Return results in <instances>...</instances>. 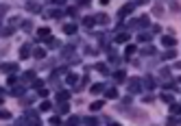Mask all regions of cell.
I'll return each mask as SVG.
<instances>
[{"mask_svg": "<svg viewBox=\"0 0 181 126\" xmlns=\"http://www.w3.org/2000/svg\"><path fill=\"white\" fill-rule=\"evenodd\" d=\"M22 31H26V33L33 31V22H31V20H24V22H22Z\"/></svg>", "mask_w": 181, "mask_h": 126, "instance_id": "cell-21", "label": "cell"}, {"mask_svg": "<svg viewBox=\"0 0 181 126\" xmlns=\"http://www.w3.org/2000/svg\"><path fill=\"white\" fill-rule=\"evenodd\" d=\"M83 122H85L87 126H98V120H96V118H92V115H87V118H85Z\"/></svg>", "mask_w": 181, "mask_h": 126, "instance_id": "cell-20", "label": "cell"}, {"mask_svg": "<svg viewBox=\"0 0 181 126\" xmlns=\"http://www.w3.org/2000/svg\"><path fill=\"white\" fill-rule=\"evenodd\" d=\"M26 118H29V126H42V120L37 118V113H35V111H29V113H26Z\"/></svg>", "mask_w": 181, "mask_h": 126, "instance_id": "cell-2", "label": "cell"}, {"mask_svg": "<svg viewBox=\"0 0 181 126\" xmlns=\"http://www.w3.org/2000/svg\"><path fill=\"white\" fill-rule=\"evenodd\" d=\"M140 83H142L144 87H146V89H153V87H155V80H153L151 76H146V78H144V80H140Z\"/></svg>", "mask_w": 181, "mask_h": 126, "instance_id": "cell-11", "label": "cell"}, {"mask_svg": "<svg viewBox=\"0 0 181 126\" xmlns=\"http://www.w3.org/2000/svg\"><path fill=\"white\" fill-rule=\"evenodd\" d=\"M22 94H24V87H15L13 92H11V96H17V98H20Z\"/></svg>", "mask_w": 181, "mask_h": 126, "instance_id": "cell-35", "label": "cell"}, {"mask_svg": "<svg viewBox=\"0 0 181 126\" xmlns=\"http://www.w3.org/2000/svg\"><path fill=\"white\" fill-rule=\"evenodd\" d=\"M103 100H96V102H92V106H89V109H92V111H98V109H103Z\"/></svg>", "mask_w": 181, "mask_h": 126, "instance_id": "cell-26", "label": "cell"}, {"mask_svg": "<svg viewBox=\"0 0 181 126\" xmlns=\"http://www.w3.org/2000/svg\"><path fill=\"white\" fill-rule=\"evenodd\" d=\"M70 98V92H66V89H63V92H57V102H66Z\"/></svg>", "mask_w": 181, "mask_h": 126, "instance_id": "cell-9", "label": "cell"}, {"mask_svg": "<svg viewBox=\"0 0 181 126\" xmlns=\"http://www.w3.org/2000/svg\"><path fill=\"white\" fill-rule=\"evenodd\" d=\"M68 111H70V106H68L66 102H61V106H59V113H61V115H66Z\"/></svg>", "mask_w": 181, "mask_h": 126, "instance_id": "cell-33", "label": "cell"}, {"mask_svg": "<svg viewBox=\"0 0 181 126\" xmlns=\"http://www.w3.org/2000/svg\"><path fill=\"white\" fill-rule=\"evenodd\" d=\"M124 76H126L124 72H122V70H118V72L114 74V80H116V83H122V80H124Z\"/></svg>", "mask_w": 181, "mask_h": 126, "instance_id": "cell-18", "label": "cell"}, {"mask_svg": "<svg viewBox=\"0 0 181 126\" xmlns=\"http://www.w3.org/2000/svg\"><path fill=\"white\" fill-rule=\"evenodd\" d=\"M0 35H2V37H9V35H13V26H2V28H0Z\"/></svg>", "mask_w": 181, "mask_h": 126, "instance_id": "cell-13", "label": "cell"}, {"mask_svg": "<svg viewBox=\"0 0 181 126\" xmlns=\"http://www.w3.org/2000/svg\"><path fill=\"white\" fill-rule=\"evenodd\" d=\"M9 118H11V113L7 109H0V120H9Z\"/></svg>", "mask_w": 181, "mask_h": 126, "instance_id": "cell-31", "label": "cell"}, {"mask_svg": "<svg viewBox=\"0 0 181 126\" xmlns=\"http://www.w3.org/2000/svg\"><path fill=\"white\" fill-rule=\"evenodd\" d=\"M170 113H173V115H179V113H181V106H179L177 102H173V104H170Z\"/></svg>", "mask_w": 181, "mask_h": 126, "instance_id": "cell-23", "label": "cell"}, {"mask_svg": "<svg viewBox=\"0 0 181 126\" xmlns=\"http://www.w3.org/2000/svg\"><path fill=\"white\" fill-rule=\"evenodd\" d=\"M138 39H140L142 44H148V41H151V35H148V33H140V37H138Z\"/></svg>", "mask_w": 181, "mask_h": 126, "instance_id": "cell-27", "label": "cell"}, {"mask_svg": "<svg viewBox=\"0 0 181 126\" xmlns=\"http://www.w3.org/2000/svg\"><path fill=\"white\" fill-rule=\"evenodd\" d=\"M168 76H170V70H168V68H164V70H161V78H164V80H166Z\"/></svg>", "mask_w": 181, "mask_h": 126, "instance_id": "cell-42", "label": "cell"}, {"mask_svg": "<svg viewBox=\"0 0 181 126\" xmlns=\"http://www.w3.org/2000/svg\"><path fill=\"white\" fill-rule=\"evenodd\" d=\"M26 9H29L31 13H39L42 11V4L39 2H26Z\"/></svg>", "mask_w": 181, "mask_h": 126, "instance_id": "cell-6", "label": "cell"}, {"mask_svg": "<svg viewBox=\"0 0 181 126\" xmlns=\"http://www.w3.org/2000/svg\"><path fill=\"white\" fill-rule=\"evenodd\" d=\"M79 122H81V120L76 118V115H72V118H70V120L66 122V126H79Z\"/></svg>", "mask_w": 181, "mask_h": 126, "instance_id": "cell-24", "label": "cell"}, {"mask_svg": "<svg viewBox=\"0 0 181 126\" xmlns=\"http://www.w3.org/2000/svg\"><path fill=\"white\" fill-rule=\"evenodd\" d=\"M50 124H52V126H59V124H61V118H59V115H52V118H50Z\"/></svg>", "mask_w": 181, "mask_h": 126, "instance_id": "cell-36", "label": "cell"}, {"mask_svg": "<svg viewBox=\"0 0 181 126\" xmlns=\"http://www.w3.org/2000/svg\"><path fill=\"white\" fill-rule=\"evenodd\" d=\"M39 111H50V102H42V106H39Z\"/></svg>", "mask_w": 181, "mask_h": 126, "instance_id": "cell-41", "label": "cell"}, {"mask_svg": "<svg viewBox=\"0 0 181 126\" xmlns=\"http://www.w3.org/2000/svg\"><path fill=\"white\" fill-rule=\"evenodd\" d=\"M15 80H17V78H15V76L11 74V76H9V78H7V83H9V85H15Z\"/></svg>", "mask_w": 181, "mask_h": 126, "instance_id": "cell-44", "label": "cell"}, {"mask_svg": "<svg viewBox=\"0 0 181 126\" xmlns=\"http://www.w3.org/2000/svg\"><path fill=\"white\" fill-rule=\"evenodd\" d=\"M103 85H92V94H98V92H103Z\"/></svg>", "mask_w": 181, "mask_h": 126, "instance_id": "cell-40", "label": "cell"}, {"mask_svg": "<svg viewBox=\"0 0 181 126\" xmlns=\"http://www.w3.org/2000/svg\"><path fill=\"white\" fill-rule=\"evenodd\" d=\"M111 126H120V124H116V122H114V124H111Z\"/></svg>", "mask_w": 181, "mask_h": 126, "instance_id": "cell-45", "label": "cell"}, {"mask_svg": "<svg viewBox=\"0 0 181 126\" xmlns=\"http://www.w3.org/2000/svg\"><path fill=\"white\" fill-rule=\"evenodd\" d=\"M46 41H48V48H59V41H57L55 37H48Z\"/></svg>", "mask_w": 181, "mask_h": 126, "instance_id": "cell-28", "label": "cell"}, {"mask_svg": "<svg viewBox=\"0 0 181 126\" xmlns=\"http://www.w3.org/2000/svg\"><path fill=\"white\" fill-rule=\"evenodd\" d=\"M37 37H39V39H48V37H50V28H48V26L37 28Z\"/></svg>", "mask_w": 181, "mask_h": 126, "instance_id": "cell-5", "label": "cell"}, {"mask_svg": "<svg viewBox=\"0 0 181 126\" xmlns=\"http://www.w3.org/2000/svg\"><path fill=\"white\" fill-rule=\"evenodd\" d=\"M105 96L109 98V100H116V98H118V92H116V87H109V89H105Z\"/></svg>", "mask_w": 181, "mask_h": 126, "instance_id": "cell-8", "label": "cell"}, {"mask_svg": "<svg viewBox=\"0 0 181 126\" xmlns=\"http://www.w3.org/2000/svg\"><path fill=\"white\" fill-rule=\"evenodd\" d=\"M63 33H66V35H74L76 33V24H66V26H63Z\"/></svg>", "mask_w": 181, "mask_h": 126, "instance_id": "cell-10", "label": "cell"}, {"mask_svg": "<svg viewBox=\"0 0 181 126\" xmlns=\"http://www.w3.org/2000/svg\"><path fill=\"white\" fill-rule=\"evenodd\" d=\"M22 80H24V83H31V80H35V72H33V70H29V72H24V76H22Z\"/></svg>", "mask_w": 181, "mask_h": 126, "instance_id": "cell-12", "label": "cell"}, {"mask_svg": "<svg viewBox=\"0 0 181 126\" xmlns=\"http://www.w3.org/2000/svg\"><path fill=\"white\" fill-rule=\"evenodd\" d=\"M29 55H31V48L29 46H22L20 48V59H29Z\"/></svg>", "mask_w": 181, "mask_h": 126, "instance_id": "cell-16", "label": "cell"}, {"mask_svg": "<svg viewBox=\"0 0 181 126\" xmlns=\"http://www.w3.org/2000/svg\"><path fill=\"white\" fill-rule=\"evenodd\" d=\"M153 52H155V48L153 46H146V48H142V55L146 57V55H153Z\"/></svg>", "mask_w": 181, "mask_h": 126, "instance_id": "cell-32", "label": "cell"}, {"mask_svg": "<svg viewBox=\"0 0 181 126\" xmlns=\"http://www.w3.org/2000/svg\"><path fill=\"white\" fill-rule=\"evenodd\" d=\"M96 70H98V72H103V74H107V65H105V63H98Z\"/></svg>", "mask_w": 181, "mask_h": 126, "instance_id": "cell-39", "label": "cell"}, {"mask_svg": "<svg viewBox=\"0 0 181 126\" xmlns=\"http://www.w3.org/2000/svg\"><path fill=\"white\" fill-rule=\"evenodd\" d=\"M133 52H135V46H133V44H131V46H126V50H124V57H126V59H129V57L133 55Z\"/></svg>", "mask_w": 181, "mask_h": 126, "instance_id": "cell-30", "label": "cell"}, {"mask_svg": "<svg viewBox=\"0 0 181 126\" xmlns=\"http://www.w3.org/2000/svg\"><path fill=\"white\" fill-rule=\"evenodd\" d=\"M94 22H101V24H109V17H107L105 13H101V15H96V17H94Z\"/></svg>", "mask_w": 181, "mask_h": 126, "instance_id": "cell-17", "label": "cell"}, {"mask_svg": "<svg viewBox=\"0 0 181 126\" xmlns=\"http://www.w3.org/2000/svg\"><path fill=\"white\" fill-rule=\"evenodd\" d=\"M140 87H142L140 78H131V80H129V92H131V94H140Z\"/></svg>", "mask_w": 181, "mask_h": 126, "instance_id": "cell-3", "label": "cell"}, {"mask_svg": "<svg viewBox=\"0 0 181 126\" xmlns=\"http://www.w3.org/2000/svg\"><path fill=\"white\" fill-rule=\"evenodd\" d=\"M124 41H129V33H120V35H116V44H124Z\"/></svg>", "mask_w": 181, "mask_h": 126, "instance_id": "cell-14", "label": "cell"}, {"mask_svg": "<svg viewBox=\"0 0 181 126\" xmlns=\"http://www.w3.org/2000/svg\"><path fill=\"white\" fill-rule=\"evenodd\" d=\"M161 44H164L166 48H175L177 46V39L173 37V35H164V37H161Z\"/></svg>", "mask_w": 181, "mask_h": 126, "instance_id": "cell-4", "label": "cell"}, {"mask_svg": "<svg viewBox=\"0 0 181 126\" xmlns=\"http://www.w3.org/2000/svg\"><path fill=\"white\" fill-rule=\"evenodd\" d=\"M33 57L35 59H44V57H46V50H44V48H35L33 50Z\"/></svg>", "mask_w": 181, "mask_h": 126, "instance_id": "cell-15", "label": "cell"}, {"mask_svg": "<svg viewBox=\"0 0 181 126\" xmlns=\"http://www.w3.org/2000/svg\"><path fill=\"white\" fill-rule=\"evenodd\" d=\"M161 100L168 102V104H173V102H175V96H173V94H161Z\"/></svg>", "mask_w": 181, "mask_h": 126, "instance_id": "cell-19", "label": "cell"}, {"mask_svg": "<svg viewBox=\"0 0 181 126\" xmlns=\"http://www.w3.org/2000/svg\"><path fill=\"white\" fill-rule=\"evenodd\" d=\"M42 85H44V80H39V78L33 80V87H35V89H42Z\"/></svg>", "mask_w": 181, "mask_h": 126, "instance_id": "cell-37", "label": "cell"}, {"mask_svg": "<svg viewBox=\"0 0 181 126\" xmlns=\"http://www.w3.org/2000/svg\"><path fill=\"white\" fill-rule=\"evenodd\" d=\"M153 13H155V15H161V13H164V9H161V4H155V9H153Z\"/></svg>", "mask_w": 181, "mask_h": 126, "instance_id": "cell-38", "label": "cell"}, {"mask_svg": "<svg viewBox=\"0 0 181 126\" xmlns=\"http://www.w3.org/2000/svg\"><path fill=\"white\" fill-rule=\"evenodd\" d=\"M151 24V20H148V15H142L140 20H138V26H148Z\"/></svg>", "mask_w": 181, "mask_h": 126, "instance_id": "cell-22", "label": "cell"}, {"mask_svg": "<svg viewBox=\"0 0 181 126\" xmlns=\"http://www.w3.org/2000/svg\"><path fill=\"white\" fill-rule=\"evenodd\" d=\"M177 57V50H168V52H164V59H175Z\"/></svg>", "mask_w": 181, "mask_h": 126, "instance_id": "cell-34", "label": "cell"}, {"mask_svg": "<svg viewBox=\"0 0 181 126\" xmlns=\"http://www.w3.org/2000/svg\"><path fill=\"white\" fill-rule=\"evenodd\" d=\"M168 126H179V120H177V118H170V120H168Z\"/></svg>", "mask_w": 181, "mask_h": 126, "instance_id": "cell-43", "label": "cell"}, {"mask_svg": "<svg viewBox=\"0 0 181 126\" xmlns=\"http://www.w3.org/2000/svg\"><path fill=\"white\" fill-rule=\"evenodd\" d=\"M66 80H68V85H76L79 76H76V74H68V78H66Z\"/></svg>", "mask_w": 181, "mask_h": 126, "instance_id": "cell-29", "label": "cell"}, {"mask_svg": "<svg viewBox=\"0 0 181 126\" xmlns=\"http://www.w3.org/2000/svg\"><path fill=\"white\" fill-rule=\"evenodd\" d=\"M135 7H138V2H126V4H124V7L120 9V11H118V15H120V17H124V15H129V13L133 11V9H135Z\"/></svg>", "mask_w": 181, "mask_h": 126, "instance_id": "cell-1", "label": "cell"}, {"mask_svg": "<svg viewBox=\"0 0 181 126\" xmlns=\"http://www.w3.org/2000/svg\"><path fill=\"white\" fill-rule=\"evenodd\" d=\"M96 22H94V17H83V26H87V28H92Z\"/></svg>", "mask_w": 181, "mask_h": 126, "instance_id": "cell-25", "label": "cell"}, {"mask_svg": "<svg viewBox=\"0 0 181 126\" xmlns=\"http://www.w3.org/2000/svg\"><path fill=\"white\" fill-rule=\"evenodd\" d=\"M0 70H2V72H15L17 70V63H2Z\"/></svg>", "mask_w": 181, "mask_h": 126, "instance_id": "cell-7", "label": "cell"}]
</instances>
